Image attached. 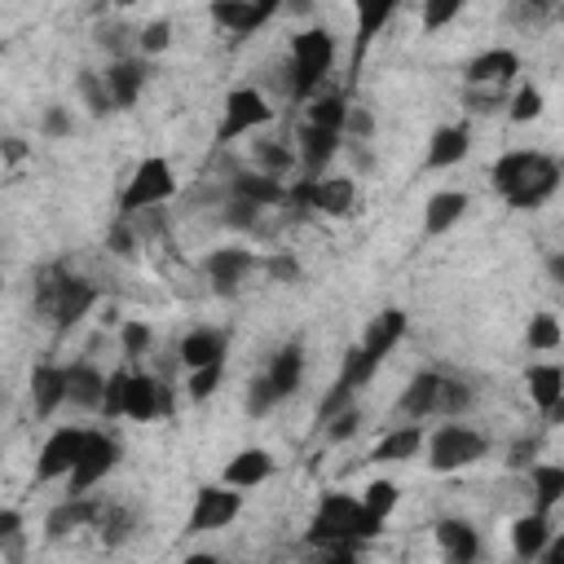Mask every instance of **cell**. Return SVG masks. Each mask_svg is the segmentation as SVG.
<instances>
[{"label": "cell", "mask_w": 564, "mask_h": 564, "mask_svg": "<svg viewBox=\"0 0 564 564\" xmlns=\"http://www.w3.org/2000/svg\"><path fill=\"white\" fill-rule=\"evenodd\" d=\"M379 529H383V520L375 511H366L361 498L330 489V494H322L317 516L308 524V546H317L330 560H352L361 542L379 538Z\"/></svg>", "instance_id": "6da1fadb"}, {"label": "cell", "mask_w": 564, "mask_h": 564, "mask_svg": "<svg viewBox=\"0 0 564 564\" xmlns=\"http://www.w3.org/2000/svg\"><path fill=\"white\" fill-rule=\"evenodd\" d=\"M97 304V286L88 278L62 273V269H44L35 282V308L53 317L57 330H70L88 317V308Z\"/></svg>", "instance_id": "7a4b0ae2"}, {"label": "cell", "mask_w": 564, "mask_h": 564, "mask_svg": "<svg viewBox=\"0 0 564 564\" xmlns=\"http://www.w3.org/2000/svg\"><path fill=\"white\" fill-rule=\"evenodd\" d=\"M291 97L295 101H308L317 93V84L335 70V35L326 26H304L291 35Z\"/></svg>", "instance_id": "3957f363"}, {"label": "cell", "mask_w": 564, "mask_h": 564, "mask_svg": "<svg viewBox=\"0 0 564 564\" xmlns=\"http://www.w3.org/2000/svg\"><path fill=\"white\" fill-rule=\"evenodd\" d=\"M172 194H176V172H172V163H167L163 154H150V159H141V163L132 167V176H128V185H123V194H119V216H141V212L167 203Z\"/></svg>", "instance_id": "277c9868"}, {"label": "cell", "mask_w": 564, "mask_h": 564, "mask_svg": "<svg viewBox=\"0 0 564 564\" xmlns=\"http://www.w3.org/2000/svg\"><path fill=\"white\" fill-rule=\"evenodd\" d=\"M489 454V441L467 427V423H441L432 436H427V467L432 471H463V467H476L480 458Z\"/></svg>", "instance_id": "5b68a950"}, {"label": "cell", "mask_w": 564, "mask_h": 564, "mask_svg": "<svg viewBox=\"0 0 564 564\" xmlns=\"http://www.w3.org/2000/svg\"><path fill=\"white\" fill-rule=\"evenodd\" d=\"M286 203L322 216H352L357 212V181L352 176H300L286 185Z\"/></svg>", "instance_id": "8992f818"}, {"label": "cell", "mask_w": 564, "mask_h": 564, "mask_svg": "<svg viewBox=\"0 0 564 564\" xmlns=\"http://www.w3.org/2000/svg\"><path fill=\"white\" fill-rule=\"evenodd\" d=\"M269 119H273V106L264 101L260 88H229V93H225V119H220V128H216V141L229 145V141H238V137L264 128Z\"/></svg>", "instance_id": "52a82bcc"}, {"label": "cell", "mask_w": 564, "mask_h": 564, "mask_svg": "<svg viewBox=\"0 0 564 564\" xmlns=\"http://www.w3.org/2000/svg\"><path fill=\"white\" fill-rule=\"evenodd\" d=\"M119 463V441L106 436V432H84V449L75 458V467L66 471L70 480V494H88L93 485H101Z\"/></svg>", "instance_id": "ba28073f"}, {"label": "cell", "mask_w": 564, "mask_h": 564, "mask_svg": "<svg viewBox=\"0 0 564 564\" xmlns=\"http://www.w3.org/2000/svg\"><path fill=\"white\" fill-rule=\"evenodd\" d=\"M238 511H242V489H234V485H225V480H220V485H203V489L194 494L185 533H212V529H225V524L238 520Z\"/></svg>", "instance_id": "9c48e42d"}, {"label": "cell", "mask_w": 564, "mask_h": 564, "mask_svg": "<svg viewBox=\"0 0 564 564\" xmlns=\"http://www.w3.org/2000/svg\"><path fill=\"white\" fill-rule=\"evenodd\" d=\"M159 414H172V392H167L154 375L128 370V379H123V419L150 423V419H159Z\"/></svg>", "instance_id": "30bf717a"}, {"label": "cell", "mask_w": 564, "mask_h": 564, "mask_svg": "<svg viewBox=\"0 0 564 564\" xmlns=\"http://www.w3.org/2000/svg\"><path fill=\"white\" fill-rule=\"evenodd\" d=\"M560 189V163L551 159V154H533V163H529V172H524V181L507 194V207H516V212H533V207H542L551 194Z\"/></svg>", "instance_id": "8fae6325"}, {"label": "cell", "mask_w": 564, "mask_h": 564, "mask_svg": "<svg viewBox=\"0 0 564 564\" xmlns=\"http://www.w3.org/2000/svg\"><path fill=\"white\" fill-rule=\"evenodd\" d=\"M84 449V427H57L48 432V441L40 445V458H35V480H62L75 458Z\"/></svg>", "instance_id": "7c38bea8"}, {"label": "cell", "mask_w": 564, "mask_h": 564, "mask_svg": "<svg viewBox=\"0 0 564 564\" xmlns=\"http://www.w3.org/2000/svg\"><path fill=\"white\" fill-rule=\"evenodd\" d=\"M203 269H207L212 286H216L220 295H234V291L247 282V273L256 269V256H251L247 247H216V251L203 260Z\"/></svg>", "instance_id": "4fadbf2b"}, {"label": "cell", "mask_w": 564, "mask_h": 564, "mask_svg": "<svg viewBox=\"0 0 564 564\" xmlns=\"http://www.w3.org/2000/svg\"><path fill=\"white\" fill-rule=\"evenodd\" d=\"M348 4H352V13H357V48H352V79H357L361 62H366V53H370V44H375V35L392 22V13H397L401 0H348Z\"/></svg>", "instance_id": "5bb4252c"}, {"label": "cell", "mask_w": 564, "mask_h": 564, "mask_svg": "<svg viewBox=\"0 0 564 564\" xmlns=\"http://www.w3.org/2000/svg\"><path fill=\"white\" fill-rule=\"evenodd\" d=\"M516 70H520V53L516 48H485L480 57L467 62L463 79H467V88H498V84L516 79Z\"/></svg>", "instance_id": "9a60e30c"}, {"label": "cell", "mask_w": 564, "mask_h": 564, "mask_svg": "<svg viewBox=\"0 0 564 564\" xmlns=\"http://www.w3.org/2000/svg\"><path fill=\"white\" fill-rule=\"evenodd\" d=\"M101 79H106V93H110V106L115 110H128V106H137V97H141V88H145V66H141V57H115L106 70H101Z\"/></svg>", "instance_id": "2e32d148"}, {"label": "cell", "mask_w": 564, "mask_h": 564, "mask_svg": "<svg viewBox=\"0 0 564 564\" xmlns=\"http://www.w3.org/2000/svg\"><path fill=\"white\" fill-rule=\"evenodd\" d=\"M441 383H445V375H441V370H419V375L405 383V392H401L397 410H401L405 419H414V423L436 419V410H441Z\"/></svg>", "instance_id": "e0dca14e"}, {"label": "cell", "mask_w": 564, "mask_h": 564, "mask_svg": "<svg viewBox=\"0 0 564 564\" xmlns=\"http://www.w3.org/2000/svg\"><path fill=\"white\" fill-rule=\"evenodd\" d=\"M471 150V128L467 123H445L432 132L427 141V154H423V167L427 172H441V167H458Z\"/></svg>", "instance_id": "ac0fdd59"}, {"label": "cell", "mask_w": 564, "mask_h": 564, "mask_svg": "<svg viewBox=\"0 0 564 564\" xmlns=\"http://www.w3.org/2000/svg\"><path fill=\"white\" fill-rule=\"evenodd\" d=\"M401 339H405V313H401V308H383V313L370 317V326H366V335H361L357 348H361L375 366H383V357H388Z\"/></svg>", "instance_id": "d6986e66"}, {"label": "cell", "mask_w": 564, "mask_h": 564, "mask_svg": "<svg viewBox=\"0 0 564 564\" xmlns=\"http://www.w3.org/2000/svg\"><path fill=\"white\" fill-rule=\"evenodd\" d=\"M467 207H471V198H467L463 189H436V194L423 203V238L449 234V229L467 216Z\"/></svg>", "instance_id": "ffe728a7"}, {"label": "cell", "mask_w": 564, "mask_h": 564, "mask_svg": "<svg viewBox=\"0 0 564 564\" xmlns=\"http://www.w3.org/2000/svg\"><path fill=\"white\" fill-rule=\"evenodd\" d=\"M524 379H529V397L542 410V419L555 423L560 419V405H564V370L555 361H538V366H529Z\"/></svg>", "instance_id": "44dd1931"}, {"label": "cell", "mask_w": 564, "mask_h": 564, "mask_svg": "<svg viewBox=\"0 0 564 564\" xmlns=\"http://www.w3.org/2000/svg\"><path fill=\"white\" fill-rule=\"evenodd\" d=\"M339 137L344 132H330V128H317V123H300V172L304 176H322L326 172V163L335 159V150H339Z\"/></svg>", "instance_id": "7402d4cb"}, {"label": "cell", "mask_w": 564, "mask_h": 564, "mask_svg": "<svg viewBox=\"0 0 564 564\" xmlns=\"http://www.w3.org/2000/svg\"><path fill=\"white\" fill-rule=\"evenodd\" d=\"M225 352H229V335L225 330H216V326H194L181 344H176V357H181V366H212V361H225Z\"/></svg>", "instance_id": "603a6c76"}, {"label": "cell", "mask_w": 564, "mask_h": 564, "mask_svg": "<svg viewBox=\"0 0 564 564\" xmlns=\"http://www.w3.org/2000/svg\"><path fill=\"white\" fill-rule=\"evenodd\" d=\"M97 511H101V498H88V494H66V502H57V507L48 511L44 529H48V538H66L70 529H93Z\"/></svg>", "instance_id": "cb8c5ba5"}, {"label": "cell", "mask_w": 564, "mask_h": 564, "mask_svg": "<svg viewBox=\"0 0 564 564\" xmlns=\"http://www.w3.org/2000/svg\"><path fill=\"white\" fill-rule=\"evenodd\" d=\"M436 542H441L445 560H454V564H471V560L480 555V533H476V524L463 520V516L436 520Z\"/></svg>", "instance_id": "d4e9b609"}, {"label": "cell", "mask_w": 564, "mask_h": 564, "mask_svg": "<svg viewBox=\"0 0 564 564\" xmlns=\"http://www.w3.org/2000/svg\"><path fill=\"white\" fill-rule=\"evenodd\" d=\"M229 194L234 198H247L256 207H282L286 203V181L282 176H269V172H238L229 181Z\"/></svg>", "instance_id": "484cf974"}, {"label": "cell", "mask_w": 564, "mask_h": 564, "mask_svg": "<svg viewBox=\"0 0 564 564\" xmlns=\"http://www.w3.org/2000/svg\"><path fill=\"white\" fill-rule=\"evenodd\" d=\"M62 401H66V366L40 361V366L31 370V405H35V414L48 419Z\"/></svg>", "instance_id": "4316f807"}, {"label": "cell", "mask_w": 564, "mask_h": 564, "mask_svg": "<svg viewBox=\"0 0 564 564\" xmlns=\"http://www.w3.org/2000/svg\"><path fill=\"white\" fill-rule=\"evenodd\" d=\"M273 476V454L269 449H238L229 463H225V485H234V489H256V485H264Z\"/></svg>", "instance_id": "83f0119b"}, {"label": "cell", "mask_w": 564, "mask_h": 564, "mask_svg": "<svg viewBox=\"0 0 564 564\" xmlns=\"http://www.w3.org/2000/svg\"><path fill=\"white\" fill-rule=\"evenodd\" d=\"M551 511H529V516H520L516 524H511V551H516V560H538L542 555V546L551 542Z\"/></svg>", "instance_id": "f1b7e54d"}, {"label": "cell", "mask_w": 564, "mask_h": 564, "mask_svg": "<svg viewBox=\"0 0 564 564\" xmlns=\"http://www.w3.org/2000/svg\"><path fill=\"white\" fill-rule=\"evenodd\" d=\"M264 379L273 383V392H278V397H291V392L300 388V379H304V344H300V339L282 344V348L269 357Z\"/></svg>", "instance_id": "f546056e"}, {"label": "cell", "mask_w": 564, "mask_h": 564, "mask_svg": "<svg viewBox=\"0 0 564 564\" xmlns=\"http://www.w3.org/2000/svg\"><path fill=\"white\" fill-rule=\"evenodd\" d=\"M101 392H106V375L93 361H75L66 366V401L79 410H101Z\"/></svg>", "instance_id": "4dcf8cb0"}, {"label": "cell", "mask_w": 564, "mask_h": 564, "mask_svg": "<svg viewBox=\"0 0 564 564\" xmlns=\"http://www.w3.org/2000/svg\"><path fill=\"white\" fill-rule=\"evenodd\" d=\"M423 449V423H401V427H388L375 449H370V463H405Z\"/></svg>", "instance_id": "1f68e13d"}, {"label": "cell", "mask_w": 564, "mask_h": 564, "mask_svg": "<svg viewBox=\"0 0 564 564\" xmlns=\"http://www.w3.org/2000/svg\"><path fill=\"white\" fill-rule=\"evenodd\" d=\"M212 22L225 26L234 40H247L264 26V13L256 9V0H212Z\"/></svg>", "instance_id": "d6a6232c"}, {"label": "cell", "mask_w": 564, "mask_h": 564, "mask_svg": "<svg viewBox=\"0 0 564 564\" xmlns=\"http://www.w3.org/2000/svg\"><path fill=\"white\" fill-rule=\"evenodd\" d=\"M524 471H529V480H533V502H538V511H555V507L564 502V467L533 458Z\"/></svg>", "instance_id": "836d02e7"}, {"label": "cell", "mask_w": 564, "mask_h": 564, "mask_svg": "<svg viewBox=\"0 0 564 564\" xmlns=\"http://www.w3.org/2000/svg\"><path fill=\"white\" fill-rule=\"evenodd\" d=\"M344 119H348V101H344V93H313V97H308L304 123H317V128L344 132Z\"/></svg>", "instance_id": "e575fe53"}, {"label": "cell", "mask_w": 564, "mask_h": 564, "mask_svg": "<svg viewBox=\"0 0 564 564\" xmlns=\"http://www.w3.org/2000/svg\"><path fill=\"white\" fill-rule=\"evenodd\" d=\"M533 154H538V150H507V154H498V163L489 167V181H494V189H498L502 198L524 181V172H529Z\"/></svg>", "instance_id": "d590c367"}, {"label": "cell", "mask_w": 564, "mask_h": 564, "mask_svg": "<svg viewBox=\"0 0 564 564\" xmlns=\"http://www.w3.org/2000/svg\"><path fill=\"white\" fill-rule=\"evenodd\" d=\"M93 529L101 533V542H106V546H119V542L132 533V511H128V507H115V502H101V511H97Z\"/></svg>", "instance_id": "8d00e7d4"}, {"label": "cell", "mask_w": 564, "mask_h": 564, "mask_svg": "<svg viewBox=\"0 0 564 564\" xmlns=\"http://www.w3.org/2000/svg\"><path fill=\"white\" fill-rule=\"evenodd\" d=\"M361 502H366V511H375L379 520H388L397 511V502H401V485L397 480H370L366 494H361Z\"/></svg>", "instance_id": "74e56055"}, {"label": "cell", "mask_w": 564, "mask_h": 564, "mask_svg": "<svg viewBox=\"0 0 564 564\" xmlns=\"http://www.w3.org/2000/svg\"><path fill=\"white\" fill-rule=\"evenodd\" d=\"M560 339H564V330H560V317L555 313L529 317V348L533 352H551V348H560Z\"/></svg>", "instance_id": "f35d334b"}, {"label": "cell", "mask_w": 564, "mask_h": 564, "mask_svg": "<svg viewBox=\"0 0 564 564\" xmlns=\"http://www.w3.org/2000/svg\"><path fill=\"white\" fill-rule=\"evenodd\" d=\"M375 370H379V366H375V361H370V357H366V352H361V348L352 344V348L344 352V366H339V379H344L348 388H357V392H361V388H366V383L375 379Z\"/></svg>", "instance_id": "ab89813d"}, {"label": "cell", "mask_w": 564, "mask_h": 564, "mask_svg": "<svg viewBox=\"0 0 564 564\" xmlns=\"http://www.w3.org/2000/svg\"><path fill=\"white\" fill-rule=\"evenodd\" d=\"M79 97H84V106H88L97 119L115 110V106H110V93H106V79H101L97 70H79Z\"/></svg>", "instance_id": "60d3db41"}, {"label": "cell", "mask_w": 564, "mask_h": 564, "mask_svg": "<svg viewBox=\"0 0 564 564\" xmlns=\"http://www.w3.org/2000/svg\"><path fill=\"white\" fill-rule=\"evenodd\" d=\"M119 344H123V357H128V361L145 357V352H150V344H154V330H150V322H141V317L123 322V330H119Z\"/></svg>", "instance_id": "b9f144b4"}, {"label": "cell", "mask_w": 564, "mask_h": 564, "mask_svg": "<svg viewBox=\"0 0 564 564\" xmlns=\"http://www.w3.org/2000/svg\"><path fill=\"white\" fill-rule=\"evenodd\" d=\"M278 401H282V397L273 392V383H269L264 375H256V379L247 383V397H242V410H247L251 419H264V414H269V410H273Z\"/></svg>", "instance_id": "7bdbcfd3"}, {"label": "cell", "mask_w": 564, "mask_h": 564, "mask_svg": "<svg viewBox=\"0 0 564 564\" xmlns=\"http://www.w3.org/2000/svg\"><path fill=\"white\" fill-rule=\"evenodd\" d=\"M256 163H260V172L282 176V172L295 167V154H291L286 145H278V141H256Z\"/></svg>", "instance_id": "ee69618b"}, {"label": "cell", "mask_w": 564, "mask_h": 564, "mask_svg": "<svg viewBox=\"0 0 564 564\" xmlns=\"http://www.w3.org/2000/svg\"><path fill=\"white\" fill-rule=\"evenodd\" d=\"M467 405H471V388H467L463 379H449V375H445V383H441V410H436V419H458Z\"/></svg>", "instance_id": "f6af8a7d"}, {"label": "cell", "mask_w": 564, "mask_h": 564, "mask_svg": "<svg viewBox=\"0 0 564 564\" xmlns=\"http://www.w3.org/2000/svg\"><path fill=\"white\" fill-rule=\"evenodd\" d=\"M542 88H533V84H524V88H516V97H511V106H507V115H511V123H529V119H538L542 115Z\"/></svg>", "instance_id": "bcb514c9"}, {"label": "cell", "mask_w": 564, "mask_h": 564, "mask_svg": "<svg viewBox=\"0 0 564 564\" xmlns=\"http://www.w3.org/2000/svg\"><path fill=\"white\" fill-rule=\"evenodd\" d=\"M220 375H225V361H212V366H194L189 370V401H207L216 388H220Z\"/></svg>", "instance_id": "7dc6e473"}, {"label": "cell", "mask_w": 564, "mask_h": 564, "mask_svg": "<svg viewBox=\"0 0 564 564\" xmlns=\"http://www.w3.org/2000/svg\"><path fill=\"white\" fill-rule=\"evenodd\" d=\"M357 427H361V410H357V401H348L344 410H335V414L326 419V436H330V441H352Z\"/></svg>", "instance_id": "c3c4849f"}, {"label": "cell", "mask_w": 564, "mask_h": 564, "mask_svg": "<svg viewBox=\"0 0 564 564\" xmlns=\"http://www.w3.org/2000/svg\"><path fill=\"white\" fill-rule=\"evenodd\" d=\"M467 0H423V31H441L463 13Z\"/></svg>", "instance_id": "681fc988"}, {"label": "cell", "mask_w": 564, "mask_h": 564, "mask_svg": "<svg viewBox=\"0 0 564 564\" xmlns=\"http://www.w3.org/2000/svg\"><path fill=\"white\" fill-rule=\"evenodd\" d=\"M0 555H22V516L0 507Z\"/></svg>", "instance_id": "f907efd6"}, {"label": "cell", "mask_w": 564, "mask_h": 564, "mask_svg": "<svg viewBox=\"0 0 564 564\" xmlns=\"http://www.w3.org/2000/svg\"><path fill=\"white\" fill-rule=\"evenodd\" d=\"M172 44V26L159 18V22H145L141 31H137V53H163Z\"/></svg>", "instance_id": "816d5d0a"}, {"label": "cell", "mask_w": 564, "mask_h": 564, "mask_svg": "<svg viewBox=\"0 0 564 564\" xmlns=\"http://www.w3.org/2000/svg\"><path fill=\"white\" fill-rule=\"evenodd\" d=\"M123 379H128V370L106 375V392H101V414L106 419H123Z\"/></svg>", "instance_id": "f5cc1de1"}, {"label": "cell", "mask_w": 564, "mask_h": 564, "mask_svg": "<svg viewBox=\"0 0 564 564\" xmlns=\"http://www.w3.org/2000/svg\"><path fill=\"white\" fill-rule=\"evenodd\" d=\"M352 397H357V388H348L344 379H335V383H330V392H326V397H322V405H317V423H326V419H330L335 410H344Z\"/></svg>", "instance_id": "db71d44e"}, {"label": "cell", "mask_w": 564, "mask_h": 564, "mask_svg": "<svg viewBox=\"0 0 564 564\" xmlns=\"http://www.w3.org/2000/svg\"><path fill=\"white\" fill-rule=\"evenodd\" d=\"M40 132H44V137H53V141L70 137V110H66V106H48V110H44V119H40Z\"/></svg>", "instance_id": "11a10c76"}, {"label": "cell", "mask_w": 564, "mask_h": 564, "mask_svg": "<svg viewBox=\"0 0 564 564\" xmlns=\"http://www.w3.org/2000/svg\"><path fill=\"white\" fill-rule=\"evenodd\" d=\"M225 212H229L225 220H229L234 229H251V225L260 220V212H264V207H256V203H247V198H234V194H229V207H225Z\"/></svg>", "instance_id": "9f6ffc18"}, {"label": "cell", "mask_w": 564, "mask_h": 564, "mask_svg": "<svg viewBox=\"0 0 564 564\" xmlns=\"http://www.w3.org/2000/svg\"><path fill=\"white\" fill-rule=\"evenodd\" d=\"M344 132H352V141H366L375 132V119L366 106H348V119H344Z\"/></svg>", "instance_id": "6f0895ef"}, {"label": "cell", "mask_w": 564, "mask_h": 564, "mask_svg": "<svg viewBox=\"0 0 564 564\" xmlns=\"http://www.w3.org/2000/svg\"><path fill=\"white\" fill-rule=\"evenodd\" d=\"M533 458H538V441H516V445H511V458H507V467H511V471H524Z\"/></svg>", "instance_id": "680465c9"}, {"label": "cell", "mask_w": 564, "mask_h": 564, "mask_svg": "<svg viewBox=\"0 0 564 564\" xmlns=\"http://www.w3.org/2000/svg\"><path fill=\"white\" fill-rule=\"evenodd\" d=\"M110 251H115V256H132V234H128V216H123V220H119V225L110 229Z\"/></svg>", "instance_id": "91938a15"}, {"label": "cell", "mask_w": 564, "mask_h": 564, "mask_svg": "<svg viewBox=\"0 0 564 564\" xmlns=\"http://www.w3.org/2000/svg\"><path fill=\"white\" fill-rule=\"evenodd\" d=\"M269 273L273 278H295V260H269Z\"/></svg>", "instance_id": "94428289"}, {"label": "cell", "mask_w": 564, "mask_h": 564, "mask_svg": "<svg viewBox=\"0 0 564 564\" xmlns=\"http://www.w3.org/2000/svg\"><path fill=\"white\" fill-rule=\"evenodd\" d=\"M115 4H123V9H128V4H137V0H115Z\"/></svg>", "instance_id": "6125c7cd"}, {"label": "cell", "mask_w": 564, "mask_h": 564, "mask_svg": "<svg viewBox=\"0 0 564 564\" xmlns=\"http://www.w3.org/2000/svg\"><path fill=\"white\" fill-rule=\"evenodd\" d=\"M0 62H4V40H0Z\"/></svg>", "instance_id": "be15d7a7"}, {"label": "cell", "mask_w": 564, "mask_h": 564, "mask_svg": "<svg viewBox=\"0 0 564 564\" xmlns=\"http://www.w3.org/2000/svg\"><path fill=\"white\" fill-rule=\"evenodd\" d=\"M0 286H4V269H0Z\"/></svg>", "instance_id": "e7e4bbea"}]
</instances>
